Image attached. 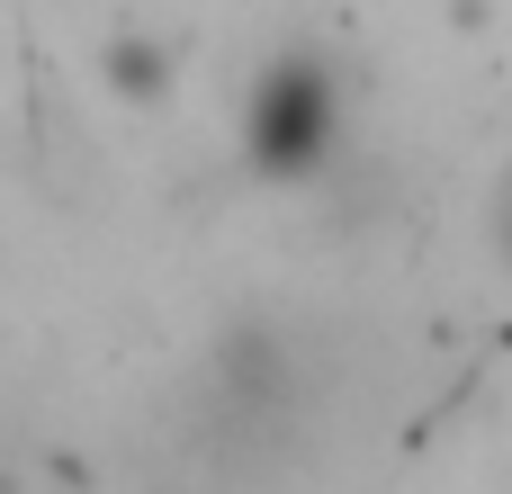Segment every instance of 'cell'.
Instances as JSON below:
<instances>
[{
    "label": "cell",
    "mask_w": 512,
    "mask_h": 494,
    "mask_svg": "<svg viewBox=\"0 0 512 494\" xmlns=\"http://www.w3.org/2000/svg\"><path fill=\"white\" fill-rule=\"evenodd\" d=\"M495 243H504V261H512V180H504V198H495Z\"/></svg>",
    "instance_id": "7a4b0ae2"
},
{
    "label": "cell",
    "mask_w": 512,
    "mask_h": 494,
    "mask_svg": "<svg viewBox=\"0 0 512 494\" xmlns=\"http://www.w3.org/2000/svg\"><path fill=\"white\" fill-rule=\"evenodd\" d=\"M252 153H261L270 171H288V180L333 153V99H324L315 72H270V90H261V108H252Z\"/></svg>",
    "instance_id": "6da1fadb"
}]
</instances>
